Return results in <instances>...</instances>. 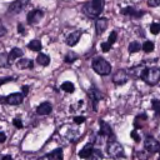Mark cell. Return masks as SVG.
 <instances>
[{"instance_id":"obj_36","label":"cell","mask_w":160,"mask_h":160,"mask_svg":"<svg viewBox=\"0 0 160 160\" xmlns=\"http://www.w3.org/2000/svg\"><path fill=\"white\" fill-rule=\"evenodd\" d=\"M130 135H131V136H132V138L135 139V141H136V142H139V141H140V136H139V135L136 134V130H132Z\"/></svg>"},{"instance_id":"obj_17","label":"cell","mask_w":160,"mask_h":160,"mask_svg":"<svg viewBox=\"0 0 160 160\" xmlns=\"http://www.w3.org/2000/svg\"><path fill=\"white\" fill-rule=\"evenodd\" d=\"M22 50L21 49H19V48H14V49H11L10 50V54H9V59H10V61L11 60H15V59H20L21 56H22Z\"/></svg>"},{"instance_id":"obj_43","label":"cell","mask_w":160,"mask_h":160,"mask_svg":"<svg viewBox=\"0 0 160 160\" xmlns=\"http://www.w3.org/2000/svg\"><path fill=\"white\" fill-rule=\"evenodd\" d=\"M1 160H12V158H11L10 155H5V156L1 158Z\"/></svg>"},{"instance_id":"obj_24","label":"cell","mask_w":160,"mask_h":160,"mask_svg":"<svg viewBox=\"0 0 160 160\" xmlns=\"http://www.w3.org/2000/svg\"><path fill=\"white\" fill-rule=\"evenodd\" d=\"M146 119H148V116H146L145 114L138 115V116L135 118V121H134V125H135V128H136V129H138V128H141V126H142V124L146 121Z\"/></svg>"},{"instance_id":"obj_41","label":"cell","mask_w":160,"mask_h":160,"mask_svg":"<svg viewBox=\"0 0 160 160\" xmlns=\"http://www.w3.org/2000/svg\"><path fill=\"white\" fill-rule=\"evenodd\" d=\"M5 140H6V135L2 131H0V142H4Z\"/></svg>"},{"instance_id":"obj_30","label":"cell","mask_w":160,"mask_h":160,"mask_svg":"<svg viewBox=\"0 0 160 160\" xmlns=\"http://www.w3.org/2000/svg\"><path fill=\"white\" fill-rule=\"evenodd\" d=\"M150 32L154 34V35L159 34V32H160V24H159V22H152V24L150 25Z\"/></svg>"},{"instance_id":"obj_15","label":"cell","mask_w":160,"mask_h":160,"mask_svg":"<svg viewBox=\"0 0 160 160\" xmlns=\"http://www.w3.org/2000/svg\"><path fill=\"white\" fill-rule=\"evenodd\" d=\"M92 144L91 142H89V144H86L80 151H79V158H81V159H88L89 158V155L91 154V151H92Z\"/></svg>"},{"instance_id":"obj_29","label":"cell","mask_w":160,"mask_h":160,"mask_svg":"<svg viewBox=\"0 0 160 160\" xmlns=\"http://www.w3.org/2000/svg\"><path fill=\"white\" fill-rule=\"evenodd\" d=\"M75 60H78V55H76L75 52L70 51V52H68V54L65 55V61H66V62H72V61H75Z\"/></svg>"},{"instance_id":"obj_18","label":"cell","mask_w":160,"mask_h":160,"mask_svg":"<svg viewBox=\"0 0 160 160\" xmlns=\"http://www.w3.org/2000/svg\"><path fill=\"white\" fill-rule=\"evenodd\" d=\"M36 61H38V64L41 65V66H48V65L50 64V58H49L48 55L40 52V54L38 55V58H36Z\"/></svg>"},{"instance_id":"obj_23","label":"cell","mask_w":160,"mask_h":160,"mask_svg":"<svg viewBox=\"0 0 160 160\" xmlns=\"http://www.w3.org/2000/svg\"><path fill=\"white\" fill-rule=\"evenodd\" d=\"M28 48L30 49V50H32V51H40L41 50V42L39 41V40H31L29 44H28Z\"/></svg>"},{"instance_id":"obj_21","label":"cell","mask_w":160,"mask_h":160,"mask_svg":"<svg viewBox=\"0 0 160 160\" xmlns=\"http://www.w3.org/2000/svg\"><path fill=\"white\" fill-rule=\"evenodd\" d=\"M10 64H11V61L9 59V54L1 52L0 54V68H9Z\"/></svg>"},{"instance_id":"obj_2","label":"cell","mask_w":160,"mask_h":160,"mask_svg":"<svg viewBox=\"0 0 160 160\" xmlns=\"http://www.w3.org/2000/svg\"><path fill=\"white\" fill-rule=\"evenodd\" d=\"M140 78L149 85H156L160 81V69L159 68H145Z\"/></svg>"},{"instance_id":"obj_4","label":"cell","mask_w":160,"mask_h":160,"mask_svg":"<svg viewBox=\"0 0 160 160\" xmlns=\"http://www.w3.org/2000/svg\"><path fill=\"white\" fill-rule=\"evenodd\" d=\"M92 69L99 75H109L111 71V65L102 58H96L92 60Z\"/></svg>"},{"instance_id":"obj_27","label":"cell","mask_w":160,"mask_h":160,"mask_svg":"<svg viewBox=\"0 0 160 160\" xmlns=\"http://www.w3.org/2000/svg\"><path fill=\"white\" fill-rule=\"evenodd\" d=\"M151 106H152V110L155 111V115L156 116H160V100L154 99L151 101Z\"/></svg>"},{"instance_id":"obj_9","label":"cell","mask_w":160,"mask_h":160,"mask_svg":"<svg viewBox=\"0 0 160 160\" xmlns=\"http://www.w3.org/2000/svg\"><path fill=\"white\" fill-rule=\"evenodd\" d=\"M42 16H44V12L41 10H39V9H35V10H32V11H30L28 14L26 19H28V22L30 25H35V24H38L41 20Z\"/></svg>"},{"instance_id":"obj_25","label":"cell","mask_w":160,"mask_h":160,"mask_svg":"<svg viewBox=\"0 0 160 160\" xmlns=\"http://www.w3.org/2000/svg\"><path fill=\"white\" fill-rule=\"evenodd\" d=\"M61 90H64L65 92H74L75 88H74V84L70 82V81H65L61 84Z\"/></svg>"},{"instance_id":"obj_44","label":"cell","mask_w":160,"mask_h":160,"mask_svg":"<svg viewBox=\"0 0 160 160\" xmlns=\"http://www.w3.org/2000/svg\"><path fill=\"white\" fill-rule=\"evenodd\" d=\"M38 160H50L48 156H44V158H40V159H38Z\"/></svg>"},{"instance_id":"obj_14","label":"cell","mask_w":160,"mask_h":160,"mask_svg":"<svg viewBox=\"0 0 160 160\" xmlns=\"http://www.w3.org/2000/svg\"><path fill=\"white\" fill-rule=\"evenodd\" d=\"M80 38H81V31H74V32H71L66 38V44L69 46H74V45L78 44V41L80 40Z\"/></svg>"},{"instance_id":"obj_12","label":"cell","mask_w":160,"mask_h":160,"mask_svg":"<svg viewBox=\"0 0 160 160\" xmlns=\"http://www.w3.org/2000/svg\"><path fill=\"white\" fill-rule=\"evenodd\" d=\"M89 95H90V98H91V100H92L94 109L96 110V108H98V101L102 99V94H101L96 88H91V89L89 90Z\"/></svg>"},{"instance_id":"obj_3","label":"cell","mask_w":160,"mask_h":160,"mask_svg":"<svg viewBox=\"0 0 160 160\" xmlns=\"http://www.w3.org/2000/svg\"><path fill=\"white\" fill-rule=\"evenodd\" d=\"M106 152H108V156L111 159H120V158H124L125 155L122 145L115 140H110L106 144Z\"/></svg>"},{"instance_id":"obj_16","label":"cell","mask_w":160,"mask_h":160,"mask_svg":"<svg viewBox=\"0 0 160 160\" xmlns=\"http://www.w3.org/2000/svg\"><path fill=\"white\" fill-rule=\"evenodd\" d=\"M121 14H124V15H130V16H135V18H140V16L142 15L141 11H136V10H135L134 8H131V6L124 8V9L121 10Z\"/></svg>"},{"instance_id":"obj_33","label":"cell","mask_w":160,"mask_h":160,"mask_svg":"<svg viewBox=\"0 0 160 160\" xmlns=\"http://www.w3.org/2000/svg\"><path fill=\"white\" fill-rule=\"evenodd\" d=\"M12 124H14V126L18 128V129H21V128H22V122H21L20 119H14V120H12Z\"/></svg>"},{"instance_id":"obj_1","label":"cell","mask_w":160,"mask_h":160,"mask_svg":"<svg viewBox=\"0 0 160 160\" xmlns=\"http://www.w3.org/2000/svg\"><path fill=\"white\" fill-rule=\"evenodd\" d=\"M104 9V0H91L82 5V12L89 18H98Z\"/></svg>"},{"instance_id":"obj_31","label":"cell","mask_w":160,"mask_h":160,"mask_svg":"<svg viewBox=\"0 0 160 160\" xmlns=\"http://www.w3.org/2000/svg\"><path fill=\"white\" fill-rule=\"evenodd\" d=\"M116 39H118V32H116V31H111L110 35H109V38H108V41H106V42H109L110 45H112V44L116 41Z\"/></svg>"},{"instance_id":"obj_45","label":"cell","mask_w":160,"mask_h":160,"mask_svg":"<svg viewBox=\"0 0 160 160\" xmlns=\"http://www.w3.org/2000/svg\"><path fill=\"white\" fill-rule=\"evenodd\" d=\"M158 160H160V155H159V158H158Z\"/></svg>"},{"instance_id":"obj_26","label":"cell","mask_w":160,"mask_h":160,"mask_svg":"<svg viewBox=\"0 0 160 160\" xmlns=\"http://www.w3.org/2000/svg\"><path fill=\"white\" fill-rule=\"evenodd\" d=\"M140 49H141V46H140V44H139L138 41H131V42L129 44V52H130V54H134V52L139 51Z\"/></svg>"},{"instance_id":"obj_13","label":"cell","mask_w":160,"mask_h":160,"mask_svg":"<svg viewBox=\"0 0 160 160\" xmlns=\"http://www.w3.org/2000/svg\"><path fill=\"white\" fill-rule=\"evenodd\" d=\"M51 110H52V106H51V104L50 102H41L38 108H36V112L39 114V115H48V114H50L51 112Z\"/></svg>"},{"instance_id":"obj_8","label":"cell","mask_w":160,"mask_h":160,"mask_svg":"<svg viewBox=\"0 0 160 160\" xmlns=\"http://www.w3.org/2000/svg\"><path fill=\"white\" fill-rule=\"evenodd\" d=\"M128 78H129L128 72H126L124 69H119V70L114 74L112 81H114V84H116V85H124V84L128 81Z\"/></svg>"},{"instance_id":"obj_35","label":"cell","mask_w":160,"mask_h":160,"mask_svg":"<svg viewBox=\"0 0 160 160\" xmlns=\"http://www.w3.org/2000/svg\"><path fill=\"white\" fill-rule=\"evenodd\" d=\"M74 121H75V124H82L85 121V118L84 116H75Z\"/></svg>"},{"instance_id":"obj_40","label":"cell","mask_w":160,"mask_h":160,"mask_svg":"<svg viewBox=\"0 0 160 160\" xmlns=\"http://www.w3.org/2000/svg\"><path fill=\"white\" fill-rule=\"evenodd\" d=\"M12 78H4V79H0V85L4 84V82H8V81H11Z\"/></svg>"},{"instance_id":"obj_7","label":"cell","mask_w":160,"mask_h":160,"mask_svg":"<svg viewBox=\"0 0 160 160\" xmlns=\"http://www.w3.org/2000/svg\"><path fill=\"white\" fill-rule=\"evenodd\" d=\"M29 1L30 0H15L14 2L10 4V6H9L8 10H9L10 14H18V12H20L29 4Z\"/></svg>"},{"instance_id":"obj_39","label":"cell","mask_w":160,"mask_h":160,"mask_svg":"<svg viewBox=\"0 0 160 160\" xmlns=\"http://www.w3.org/2000/svg\"><path fill=\"white\" fill-rule=\"evenodd\" d=\"M18 32H19V34H24V32H25V31H24V26H22L21 24L18 25Z\"/></svg>"},{"instance_id":"obj_28","label":"cell","mask_w":160,"mask_h":160,"mask_svg":"<svg viewBox=\"0 0 160 160\" xmlns=\"http://www.w3.org/2000/svg\"><path fill=\"white\" fill-rule=\"evenodd\" d=\"M154 42L152 41H145L144 44H142V46H141V49L145 51V52H151L152 50H154Z\"/></svg>"},{"instance_id":"obj_34","label":"cell","mask_w":160,"mask_h":160,"mask_svg":"<svg viewBox=\"0 0 160 160\" xmlns=\"http://www.w3.org/2000/svg\"><path fill=\"white\" fill-rule=\"evenodd\" d=\"M110 48H111V45H110L109 42H102V44H101V50H102L104 52L109 51V50H110Z\"/></svg>"},{"instance_id":"obj_32","label":"cell","mask_w":160,"mask_h":160,"mask_svg":"<svg viewBox=\"0 0 160 160\" xmlns=\"http://www.w3.org/2000/svg\"><path fill=\"white\" fill-rule=\"evenodd\" d=\"M148 5L151 6V8L159 6V5H160V0H148Z\"/></svg>"},{"instance_id":"obj_20","label":"cell","mask_w":160,"mask_h":160,"mask_svg":"<svg viewBox=\"0 0 160 160\" xmlns=\"http://www.w3.org/2000/svg\"><path fill=\"white\" fill-rule=\"evenodd\" d=\"M62 150L61 149H55V150H52L49 155H48V158L50 159V160H62Z\"/></svg>"},{"instance_id":"obj_19","label":"cell","mask_w":160,"mask_h":160,"mask_svg":"<svg viewBox=\"0 0 160 160\" xmlns=\"http://www.w3.org/2000/svg\"><path fill=\"white\" fill-rule=\"evenodd\" d=\"M16 65H18L20 69H31V68L34 66V64H32V61H31L30 59H20Z\"/></svg>"},{"instance_id":"obj_11","label":"cell","mask_w":160,"mask_h":160,"mask_svg":"<svg viewBox=\"0 0 160 160\" xmlns=\"http://www.w3.org/2000/svg\"><path fill=\"white\" fill-rule=\"evenodd\" d=\"M99 124H100V132H99V135H101L102 138H110L112 135V130H111L110 125L106 124L104 120H99Z\"/></svg>"},{"instance_id":"obj_5","label":"cell","mask_w":160,"mask_h":160,"mask_svg":"<svg viewBox=\"0 0 160 160\" xmlns=\"http://www.w3.org/2000/svg\"><path fill=\"white\" fill-rule=\"evenodd\" d=\"M144 146H145V150L150 154L160 151V142L154 136H150V135H146L144 140Z\"/></svg>"},{"instance_id":"obj_38","label":"cell","mask_w":160,"mask_h":160,"mask_svg":"<svg viewBox=\"0 0 160 160\" xmlns=\"http://www.w3.org/2000/svg\"><path fill=\"white\" fill-rule=\"evenodd\" d=\"M138 156H139V159H141V160H146V159H148V155H145L144 152H138Z\"/></svg>"},{"instance_id":"obj_22","label":"cell","mask_w":160,"mask_h":160,"mask_svg":"<svg viewBox=\"0 0 160 160\" xmlns=\"http://www.w3.org/2000/svg\"><path fill=\"white\" fill-rule=\"evenodd\" d=\"M86 160H102V154L99 149H92L91 154L89 155V158Z\"/></svg>"},{"instance_id":"obj_42","label":"cell","mask_w":160,"mask_h":160,"mask_svg":"<svg viewBox=\"0 0 160 160\" xmlns=\"http://www.w3.org/2000/svg\"><path fill=\"white\" fill-rule=\"evenodd\" d=\"M29 92V86L28 85H24L22 86V95H26Z\"/></svg>"},{"instance_id":"obj_10","label":"cell","mask_w":160,"mask_h":160,"mask_svg":"<svg viewBox=\"0 0 160 160\" xmlns=\"http://www.w3.org/2000/svg\"><path fill=\"white\" fill-rule=\"evenodd\" d=\"M108 28V19L106 18H98L96 22H95V29H96V34L101 35Z\"/></svg>"},{"instance_id":"obj_6","label":"cell","mask_w":160,"mask_h":160,"mask_svg":"<svg viewBox=\"0 0 160 160\" xmlns=\"http://www.w3.org/2000/svg\"><path fill=\"white\" fill-rule=\"evenodd\" d=\"M22 99H24V95L20 94V92H14V94H10L5 98H0V100L2 102H6V104H10V105H19L22 102Z\"/></svg>"},{"instance_id":"obj_37","label":"cell","mask_w":160,"mask_h":160,"mask_svg":"<svg viewBox=\"0 0 160 160\" xmlns=\"http://www.w3.org/2000/svg\"><path fill=\"white\" fill-rule=\"evenodd\" d=\"M6 34V30H5V28L2 26V24L0 22V36H4Z\"/></svg>"}]
</instances>
